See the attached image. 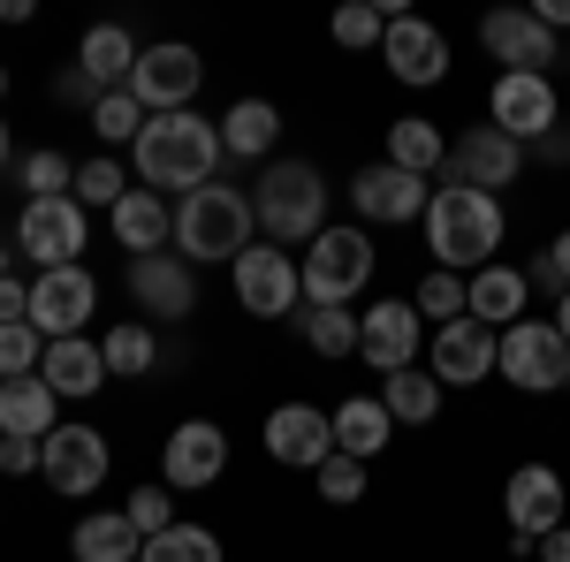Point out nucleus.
<instances>
[{
	"instance_id": "1",
	"label": "nucleus",
	"mask_w": 570,
	"mask_h": 562,
	"mask_svg": "<svg viewBox=\"0 0 570 562\" xmlns=\"http://www.w3.org/2000/svg\"><path fill=\"white\" fill-rule=\"evenodd\" d=\"M228 160L220 152V122H206V115H153L145 130H137V183L145 190H206L214 183V168Z\"/></svg>"
},
{
	"instance_id": "2",
	"label": "nucleus",
	"mask_w": 570,
	"mask_h": 562,
	"mask_svg": "<svg viewBox=\"0 0 570 562\" xmlns=\"http://www.w3.org/2000/svg\"><path fill=\"white\" fill-rule=\"evenodd\" d=\"M426 244H434L441 274H480L494 266V244H502V198H480V190H464V183H441L434 198H426Z\"/></svg>"
},
{
	"instance_id": "3",
	"label": "nucleus",
	"mask_w": 570,
	"mask_h": 562,
	"mask_svg": "<svg viewBox=\"0 0 570 562\" xmlns=\"http://www.w3.org/2000/svg\"><path fill=\"white\" fill-rule=\"evenodd\" d=\"M252 220H266L274 252L282 244H312L327 228V183L312 160H266L259 190H252Z\"/></svg>"
},
{
	"instance_id": "4",
	"label": "nucleus",
	"mask_w": 570,
	"mask_h": 562,
	"mask_svg": "<svg viewBox=\"0 0 570 562\" xmlns=\"http://www.w3.org/2000/svg\"><path fill=\"white\" fill-rule=\"evenodd\" d=\"M176 252L183 259H244L252 252V198L244 190H228V183H206V190H190L176 206Z\"/></svg>"
},
{
	"instance_id": "5",
	"label": "nucleus",
	"mask_w": 570,
	"mask_h": 562,
	"mask_svg": "<svg viewBox=\"0 0 570 562\" xmlns=\"http://www.w3.org/2000/svg\"><path fill=\"white\" fill-rule=\"evenodd\" d=\"M297 282H305V304H351L357 289L373 282V244H365V228H320L305 244Z\"/></svg>"
},
{
	"instance_id": "6",
	"label": "nucleus",
	"mask_w": 570,
	"mask_h": 562,
	"mask_svg": "<svg viewBox=\"0 0 570 562\" xmlns=\"http://www.w3.org/2000/svg\"><path fill=\"white\" fill-rule=\"evenodd\" d=\"M494 373L510 381V388L525 395H548L570 381V343L556 335V319H518V327H502V343H494Z\"/></svg>"
},
{
	"instance_id": "7",
	"label": "nucleus",
	"mask_w": 570,
	"mask_h": 562,
	"mask_svg": "<svg viewBox=\"0 0 570 562\" xmlns=\"http://www.w3.org/2000/svg\"><path fill=\"white\" fill-rule=\"evenodd\" d=\"M85 206L77 198H31L23 206V220H16V252L39 266V274H53V266H85Z\"/></svg>"
},
{
	"instance_id": "8",
	"label": "nucleus",
	"mask_w": 570,
	"mask_h": 562,
	"mask_svg": "<svg viewBox=\"0 0 570 562\" xmlns=\"http://www.w3.org/2000/svg\"><path fill=\"white\" fill-rule=\"evenodd\" d=\"M449 183H464V190H480V198H502L518 175H525V145L518 137H502L494 122H472V130L449 145Z\"/></svg>"
},
{
	"instance_id": "9",
	"label": "nucleus",
	"mask_w": 570,
	"mask_h": 562,
	"mask_svg": "<svg viewBox=\"0 0 570 562\" xmlns=\"http://www.w3.org/2000/svg\"><path fill=\"white\" fill-rule=\"evenodd\" d=\"M502 517L518 532V555H532L563 524V479H556V464H518L510 486H502Z\"/></svg>"
},
{
	"instance_id": "10",
	"label": "nucleus",
	"mask_w": 570,
	"mask_h": 562,
	"mask_svg": "<svg viewBox=\"0 0 570 562\" xmlns=\"http://www.w3.org/2000/svg\"><path fill=\"white\" fill-rule=\"evenodd\" d=\"M480 46L502 61V77H548L556 69V31L532 8H494L480 23Z\"/></svg>"
},
{
	"instance_id": "11",
	"label": "nucleus",
	"mask_w": 570,
	"mask_h": 562,
	"mask_svg": "<svg viewBox=\"0 0 570 562\" xmlns=\"http://www.w3.org/2000/svg\"><path fill=\"white\" fill-rule=\"evenodd\" d=\"M220 472H228V433H220L214 418H183V426L168 433V448H160L168 494H206Z\"/></svg>"
},
{
	"instance_id": "12",
	"label": "nucleus",
	"mask_w": 570,
	"mask_h": 562,
	"mask_svg": "<svg viewBox=\"0 0 570 562\" xmlns=\"http://www.w3.org/2000/svg\"><path fill=\"white\" fill-rule=\"evenodd\" d=\"M198 77H206V61H198V53H190V46H145V53H137V69H130V99L137 107H153V115H183V99H190V91H198Z\"/></svg>"
},
{
	"instance_id": "13",
	"label": "nucleus",
	"mask_w": 570,
	"mask_h": 562,
	"mask_svg": "<svg viewBox=\"0 0 570 562\" xmlns=\"http://www.w3.org/2000/svg\"><path fill=\"white\" fill-rule=\"evenodd\" d=\"M91 304H99V282H91L85 266H53L31 282V327H39L46 343H69V335H85Z\"/></svg>"
},
{
	"instance_id": "14",
	"label": "nucleus",
	"mask_w": 570,
	"mask_h": 562,
	"mask_svg": "<svg viewBox=\"0 0 570 562\" xmlns=\"http://www.w3.org/2000/svg\"><path fill=\"white\" fill-rule=\"evenodd\" d=\"M266 456L289 464V472H320L335 456V418L312 411V403H274L266 411Z\"/></svg>"
},
{
	"instance_id": "15",
	"label": "nucleus",
	"mask_w": 570,
	"mask_h": 562,
	"mask_svg": "<svg viewBox=\"0 0 570 562\" xmlns=\"http://www.w3.org/2000/svg\"><path fill=\"white\" fill-rule=\"evenodd\" d=\"M107 464H115V456H107V441H99L91 426H53L46 433L39 479L53 486V494H77V502H85L91 486H107Z\"/></svg>"
},
{
	"instance_id": "16",
	"label": "nucleus",
	"mask_w": 570,
	"mask_h": 562,
	"mask_svg": "<svg viewBox=\"0 0 570 562\" xmlns=\"http://www.w3.org/2000/svg\"><path fill=\"white\" fill-rule=\"evenodd\" d=\"M297 297H305V282H297V266L282 259L274 244H252L236 259V304L252 319H282V312H297Z\"/></svg>"
},
{
	"instance_id": "17",
	"label": "nucleus",
	"mask_w": 570,
	"mask_h": 562,
	"mask_svg": "<svg viewBox=\"0 0 570 562\" xmlns=\"http://www.w3.org/2000/svg\"><path fill=\"white\" fill-rule=\"evenodd\" d=\"M357 357H365L373 373L419 365V304H365V319H357Z\"/></svg>"
},
{
	"instance_id": "18",
	"label": "nucleus",
	"mask_w": 570,
	"mask_h": 562,
	"mask_svg": "<svg viewBox=\"0 0 570 562\" xmlns=\"http://www.w3.org/2000/svg\"><path fill=\"white\" fill-rule=\"evenodd\" d=\"M381 61H389L395 85H441L449 77V39H441L426 16H403V23H389V39H381Z\"/></svg>"
},
{
	"instance_id": "19",
	"label": "nucleus",
	"mask_w": 570,
	"mask_h": 562,
	"mask_svg": "<svg viewBox=\"0 0 570 562\" xmlns=\"http://www.w3.org/2000/svg\"><path fill=\"white\" fill-rule=\"evenodd\" d=\"M494 130L518 137V145H540L556 130V85L548 77H494Z\"/></svg>"
},
{
	"instance_id": "20",
	"label": "nucleus",
	"mask_w": 570,
	"mask_h": 562,
	"mask_svg": "<svg viewBox=\"0 0 570 562\" xmlns=\"http://www.w3.org/2000/svg\"><path fill=\"white\" fill-rule=\"evenodd\" d=\"M494 343H502V335L480 327V319H449L434 335V365H426V373H434L441 388H472V381L494 373Z\"/></svg>"
},
{
	"instance_id": "21",
	"label": "nucleus",
	"mask_w": 570,
	"mask_h": 562,
	"mask_svg": "<svg viewBox=\"0 0 570 562\" xmlns=\"http://www.w3.org/2000/svg\"><path fill=\"white\" fill-rule=\"evenodd\" d=\"M130 297L145 304V319H183V312L198 304L190 259H183V252H153V259H130Z\"/></svg>"
},
{
	"instance_id": "22",
	"label": "nucleus",
	"mask_w": 570,
	"mask_h": 562,
	"mask_svg": "<svg viewBox=\"0 0 570 562\" xmlns=\"http://www.w3.org/2000/svg\"><path fill=\"white\" fill-rule=\"evenodd\" d=\"M351 198H357V214L365 220H426V198H434V190H426V175H403V168H389V160H381V168H365L351 183Z\"/></svg>"
},
{
	"instance_id": "23",
	"label": "nucleus",
	"mask_w": 570,
	"mask_h": 562,
	"mask_svg": "<svg viewBox=\"0 0 570 562\" xmlns=\"http://www.w3.org/2000/svg\"><path fill=\"white\" fill-rule=\"evenodd\" d=\"M107 220H115V244H130V259H153V252L176 236V214H168V206H160V190H145V183H137Z\"/></svg>"
},
{
	"instance_id": "24",
	"label": "nucleus",
	"mask_w": 570,
	"mask_h": 562,
	"mask_svg": "<svg viewBox=\"0 0 570 562\" xmlns=\"http://www.w3.org/2000/svg\"><path fill=\"white\" fill-rule=\"evenodd\" d=\"M39 381H46L53 395H99V388H107V357H99V343H85V335H69V343H46Z\"/></svg>"
},
{
	"instance_id": "25",
	"label": "nucleus",
	"mask_w": 570,
	"mask_h": 562,
	"mask_svg": "<svg viewBox=\"0 0 570 562\" xmlns=\"http://www.w3.org/2000/svg\"><path fill=\"white\" fill-rule=\"evenodd\" d=\"M525 297H532V289H525V274H518V266H480V274H472V319L494 327V335L525 319Z\"/></svg>"
},
{
	"instance_id": "26",
	"label": "nucleus",
	"mask_w": 570,
	"mask_h": 562,
	"mask_svg": "<svg viewBox=\"0 0 570 562\" xmlns=\"http://www.w3.org/2000/svg\"><path fill=\"white\" fill-rule=\"evenodd\" d=\"M77 69H85L99 91H122L130 69H137V39L122 23H99V31H85V46H77Z\"/></svg>"
},
{
	"instance_id": "27",
	"label": "nucleus",
	"mask_w": 570,
	"mask_h": 562,
	"mask_svg": "<svg viewBox=\"0 0 570 562\" xmlns=\"http://www.w3.org/2000/svg\"><path fill=\"white\" fill-rule=\"evenodd\" d=\"M53 403H61V395L46 388L39 373H31V381H0V433H23V441H46V433L61 426V418H53Z\"/></svg>"
},
{
	"instance_id": "28",
	"label": "nucleus",
	"mask_w": 570,
	"mask_h": 562,
	"mask_svg": "<svg viewBox=\"0 0 570 562\" xmlns=\"http://www.w3.org/2000/svg\"><path fill=\"white\" fill-rule=\"evenodd\" d=\"M274 137H282L274 99H236V107L220 115V152H236V160H266V152H274Z\"/></svg>"
},
{
	"instance_id": "29",
	"label": "nucleus",
	"mask_w": 570,
	"mask_h": 562,
	"mask_svg": "<svg viewBox=\"0 0 570 562\" xmlns=\"http://www.w3.org/2000/svg\"><path fill=\"white\" fill-rule=\"evenodd\" d=\"M69 555L77 562H137L145 540H137V524L122 517V510H91V517L77 524V540H69Z\"/></svg>"
},
{
	"instance_id": "30",
	"label": "nucleus",
	"mask_w": 570,
	"mask_h": 562,
	"mask_svg": "<svg viewBox=\"0 0 570 562\" xmlns=\"http://www.w3.org/2000/svg\"><path fill=\"white\" fill-rule=\"evenodd\" d=\"M389 433H395V418H389V403H381V395H351V403L335 411V448L357 456V464H365V456H381V448H389Z\"/></svg>"
},
{
	"instance_id": "31",
	"label": "nucleus",
	"mask_w": 570,
	"mask_h": 562,
	"mask_svg": "<svg viewBox=\"0 0 570 562\" xmlns=\"http://www.w3.org/2000/svg\"><path fill=\"white\" fill-rule=\"evenodd\" d=\"M441 160H449V145H441V130L426 122V115H395V122H389V168L434 175Z\"/></svg>"
},
{
	"instance_id": "32",
	"label": "nucleus",
	"mask_w": 570,
	"mask_h": 562,
	"mask_svg": "<svg viewBox=\"0 0 570 562\" xmlns=\"http://www.w3.org/2000/svg\"><path fill=\"white\" fill-rule=\"evenodd\" d=\"M381 403H389L395 426H426V418L441 411V381L426 373V365H403V373H389V395H381Z\"/></svg>"
},
{
	"instance_id": "33",
	"label": "nucleus",
	"mask_w": 570,
	"mask_h": 562,
	"mask_svg": "<svg viewBox=\"0 0 570 562\" xmlns=\"http://www.w3.org/2000/svg\"><path fill=\"white\" fill-rule=\"evenodd\" d=\"M305 343L320 357H351L357 349V312L351 304H305Z\"/></svg>"
},
{
	"instance_id": "34",
	"label": "nucleus",
	"mask_w": 570,
	"mask_h": 562,
	"mask_svg": "<svg viewBox=\"0 0 570 562\" xmlns=\"http://www.w3.org/2000/svg\"><path fill=\"white\" fill-rule=\"evenodd\" d=\"M137 562H220V540L206 532V524H168V532L145 540Z\"/></svg>"
},
{
	"instance_id": "35",
	"label": "nucleus",
	"mask_w": 570,
	"mask_h": 562,
	"mask_svg": "<svg viewBox=\"0 0 570 562\" xmlns=\"http://www.w3.org/2000/svg\"><path fill=\"white\" fill-rule=\"evenodd\" d=\"M419 319H441V327H449V319H472V282H464V274H426V282H419Z\"/></svg>"
},
{
	"instance_id": "36",
	"label": "nucleus",
	"mask_w": 570,
	"mask_h": 562,
	"mask_svg": "<svg viewBox=\"0 0 570 562\" xmlns=\"http://www.w3.org/2000/svg\"><path fill=\"white\" fill-rule=\"evenodd\" d=\"M99 357H107V373H137V381H145V373L160 365V343H153L145 319H130V327H115V335L99 343Z\"/></svg>"
},
{
	"instance_id": "37",
	"label": "nucleus",
	"mask_w": 570,
	"mask_h": 562,
	"mask_svg": "<svg viewBox=\"0 0 570 562\" xmlns=\"http://www.w3.org/2000/svg\"><path fill=\"white\" fill-rule=\"evenodd\" d=\"M46 365V335L23 319V327H0V381H31Z\"/></svg>"
},
{
	"instance_id": "38",
	"label": "nucleus",
	"mask_w": 570,
	"mask_h": 562,
	"mask_svg": "<svg viewBox=\"0 0 570 562\" xmlns=\"http://www.w3.org/2000/svg\"><path fill=\"white\" fill-rule=\"evenodd\" d=\"M130 190H137V183L115 168V160H85V168H77V206H107V214H115Z\"/></svg>"
},
{
	"instance_id": "39",
	"label": "nucleus",
	"mask_w": 570,
	"mask_h": 562,
	"mask_svg": "<svg viewBox=\"0 0 570 562\" xmlns=\"http://www.w3.org/2000/svg\"><path fill=\"white\" fill-rule=\"evenodd\" d=\"M91 130L107 137V145H137V130H145V107H137L130 91H107V99L91 107Z\"/></svg>"
},
{
	"instance_id": "40",
	"label": "nucleus",
	"mask_w": 570,
	"mask_h": 562,
	"mask_svg": "<svg viewBox=\"0 0 570 562\" xmlns=\"http://www.w3.org/2000/svg\"><path fill=\"white\" fill-rule=\"evenodd\" d=\"M23 183H31V198H69V183H77V168H69V152H53V145H39V152L23 160Z\"/></svg>"
},
{
	"instance_id": "41",
	"label": "nucleus",
	"mask_w": 570,
	"mask_h": 562,
	"mask_svg": "<svg viewBox=\"0 0 570 562\" xmlns=\"http://www.w3.org/2000/svg\"><path fill=\"white\" fill-rule=\"evenodd\" d=\"M122 517L137 524V540H153V532L176 524V494H168V486H137L130 502H122Z\"/></svg>"
},
{
	"instance_id": "42",
	"label": "nucleus",
	"mask_w": 570,
	"mask_h": 562,
	"mask_svg": "<svg viewBox=\"0 0 570 562\" xmlns=\"http://www.w3.org/2000/svg\"><path fill=\"white\" fill-rule=\"evenodd\" d=\"M389 39V16L373 8V0H351V8H335V46H381Z\"/></svg>"
},
{
	"instance_id": "43",
	"label": "nucleus",
	"mask_w": 570,
	"mask_h": 562,
	"mask_svg": "<svg viewBox=\"0 0 570 562\" xmlns=\"http://www.w3.org/2000/svg\"><path fill=\"white\" fill-rule=\"evenodd\" d=\"M320 494H327V502H335V510H351L357 494H365V464H357V456H343V448H335V456H327V464H320Z\"/></svg>"
},
{
	"instance_id": "44",
	"label": "nucleus",
	"mask_w": 570,
	"mask_h": 562,
	"mask_svg": "<svg viewBox=\"0 0 570 562\" xmlns=\"http://www.w3.org/2000/svg\"><path fill=\"white\" fill-rule=\"evenodd\" d=\"M46 441H23V433H0V472H39Z\"/></svg>"
},
{
	"instance_id": "45",
	"label": "nucleus",
	"mask_w": 570,
	"mask_h": 562,
	"mask_svg": "<svg viewBox=\"0 0 570 562\" xmlns=\"http://www.w3.org/2000/svg\"><path fill=\"white\" fill-rule=\"evenodd\" d=\"M23 319H31V289L16 274H0V327H23Z\"/></svg>"
},
{
	"instance_id": "46",
	"label": "nucleus",
	"mask_w": 570,
	"mask_h": 562,
	"mask_svg": "<svg viewBox=\"0 0 570 562\" xmlns=\"http://www.w3.org/2000/svg\"><path fill=\"white\" fill-rule=\"evenodd\" d=\"M532 152H540V160H556V168H570V130H563V122H556V130L540 137V145H532Z\"/></svg>"
},
{
	"instance_id": "47",
	"label": "nucleus",
	"mask_w": 570,
	"mask_h": 562,
	"mask_svg": "<svg viewBox=\"0 0 570 562\" xmlns=\"http://www.w3.org/2000/svg\"><path fill=\"white\" fill-rule=\"evenodd\" d=\"M61 99H85V107H99V99H107V91L91 85L85 69H69V77H61Z\"/></svg>"
},
{
	"instance_id": "48",
	"label": "nucleus",
	"mask_w": 570,
	"mask_h": 562,
	"mask_svg": "<svg viewBox=\"0 0 570 562\" xmlns=\"http://www.w3.org/2000/svg\"><path fill=\"white\" fill-rule=\"evenodd\" d=\"M532 555H540V562H570V524H556V532H548Z\"/></svg>"
},
{
	"instance_id": "49",
	"label": "nucleus",
	"mask_w": 570,
	"mask_h": 562,
	"mask_svg": "<svg viewBox=\"0 0 570 562\" xmlns=\"http://www.w3.org/2000/svg\"><path fill=\"white\" fill-rule=\"evenodd\" d=\"M532 16H540V23H548V31H563V23H570V0H540V8H532Z\"/></svg>"
},
{
	"instance_id": "50",
	"label": "nucleus",
	"mask_w": 570,
	"mask_h": 562,
	"mask_svg": "<svg viewBox=\"0 0 570 562\" xmlns=\"http://www.w3.org/2000/svg\"><path fill=\"white\" fill-rule=\"evenodd\" d=\"M548 266L563 274V289H570V228H563V236H556V244H548Z\"/></svg>"
},
{
	"instance_id": "51",
	"label": "nucleus",
	"mask_w": 570,
	"mask_h": 562,
	"mask_svg": "<svg viewBox=\"0 0 570 562\" xmlns=\"http://www.w3.org/2000/svg\"><path fill=\"white\" fill-rule=\"evenodd\" d=\"M556 335L570 343V289H563V304H556Z\"/></svg>"
},
{
	"instance_id": "52",
	"label": "nucleus",
	"mask_w": 570,
	"mask_h": 562,
	"mask_svg": "<svg viewBox=\"0 0 570 562\" xmlns=\"http://www.w3.org/2000/svg\"><path fill=\"white\" fill-rule=\"evenodd\" d=\"M0 168H8V122H0Z\"/></svg>"
},
{
	"instance_id": "53",
	"label": "nucleus",
	"mask_w": 570,
	"mask_h": 562,
	"mask_svg": "<svg viewBox=\"0 0 570 562\" xmlns=\"http://www.w3.org/2000/svg\"><path fill=\"white\" fill-rule=\"evenodd\" d=\"M0 99H8V69H0Z\"/></svg>"
},
{
	"instance_id": "54",
	"label": "nucleus",
	"mask_w": 570,
	"mask_h": 562,
	"mask_svg": "<svg viewBox=\"0 0 570 562\" xmlns=\"http://www.w3.org/2000/svg\"><path fill=\"white\" fill-rule=\"evenodd\" d=\"M563 388H570V381H563Z\"/></svg>"
}]
</instances>
